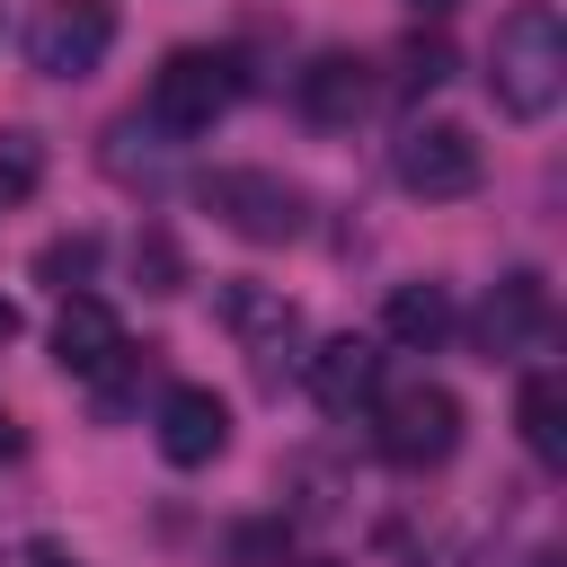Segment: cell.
I'll return each instance as SVG.
<instances>
[{
  "mask_svg": "<svg viewBox=\"0 0 567 567\" xmlns=\"http://www.w3.org/2000/svg\"><path fill=\"white\" fill-rule=\"evenodd\" d=\"M487 97H496V115H514V124H540V115L567 97V27H558L549 0H523V9L496 18Z\"/></svg>",
  "mask_w": 567,
  "mask_h": 567,
  "instance_id": "obj_1",
  "label": "cell"
},
{
  "mask_svg": "<svg viewBox=\"0 0 567 567\" xmlns=\"http://www.w3.org/2000/svg\"><path fill=\"white\" fill-rule=\"evenodd\" d=\"M239 89H248V71H239V53L230 44H177L159 71H151V97H142V133H159V142H195V133H213L230 106H239Z\"/></svg>",
  "mask_w": 567,
  "mask_h": 567,
  "instance_id": "obj_2",
  "label": "cell"
},
{
  "mask_svg": "<svg viewBox=\"0 0 567 567\" xmlns=\"http://www.w3.org/2000/svg\"><path fill=\"white\" fill-rule=\"evenodd\" d=\"M195 195H204L213 221H230V230L257 239V248H284V239L310 230V195H301L284 168H204Z\"/></svg>",
  "mask_w": 567,
  "mask_h": 567,
  "instance_id": "obj_3",
  "label": "cell"
},
{
  "mask_svg": "<svg viewBox=\"0 0 567 567\" xmlns=\"http://www.w3.org/2000/svg\"><path fill=\"white\" fill-rule=\"evenodd\" d=\"M372 443L390 470H443L461 452V399L443 381H408V390H381L372 408Z\"/></svg>",
  "mask_w": 567,
  "mask_h": 567,
  "instance_id": "obj_4",
  "label": "cell"
},
{
  "mask_svg": "<svg viewBox=\"0 0 567 567\" xmlns=\"http://www.w3.org/2000/svg\"><path fill=\"white\" fill-rule=\"evenodd\" d=\"M213 310H221V328L239 337V354H248V372H257L266 390L301 363V301H284V284L230 275V284L213 292Z\"/></svg>",
  "mask_w": 567,
  "mask_h": 567,
  "instance_id": "obj_5",
  "label": "cell"
},
{
  "mask_svg": "<svg viewBox=\"0 0 567 567\" xmlns=\"http://www.w3.org/2000/svg\"><path fill=\"white\" fill-rule=\"evenodd\" d=\"M390 177H399L408 195H425V204H452V195H478L487 151L470 142V124H452V115H416V124L390 142Z\"/></svg>",
  "mask_w": 567,
  "mask_h": 567,
  "instance_id": "obj_6",
  "label": "cell"
},
{
  "mask_svg": "<svg viewBox=\"0 0 567 567\" xmlns=\"http://www.w3.org/2000/svg\"><path fill=\"white\" fill-rule=\"evenodd\" d=\"M115 53V0H44L27 18V62L44 80H89Z\"/></svg>",
  "mask_w": 567,
  "mask_h": 567,
  "instance_id": "obj_7",
  "label": "cell"
},
{
  "mask_svg": "<svg viewBox=\"0 0 567 567\" xmlns=\"http://www.w3.org/2000/svg\"><path fill=\"white\" fill-rule=\"evenodd\" d=\"M372 62L363 53H346V44H328V53H310L301 71H292V106H301V124H319V133H346V124H363V106H372Z\"/></svg>",
  "mask_w": 567,
  "mask_h": 567,
  "instance_id": "obj_8",
  "label": "cell"
},
{
  "mask_svg": "<svg viewBox=\"0 0 567 567\" xmlns=\"http://www.w3.org/2000/svg\"><path fill=\"white\" fill-rule=\"evenodd\" d=\"M478 354L487 363H523L540 337H549V284L532 275V266H514V275H496V292L478 301Z\"/></svg>",
  "mask_w": 567,
  "mask_h": 567,
  "instance_id": "obj_9",
  "label": "cell"
},
{
  "mask_svg": "<svg viewBox=\"0 0 567 567\" xmlns=\"http://www.w3.org/2000/svg\"><path fill=\"white\" fill-rule=\"evenodd\" d=\"M159 461L168 470H204V461H221L230 452V408H221V390H204V381H177L168 399H159Z\"/></svg>",
  "mask_w": 567,
  "mask_h": 567,
  "instance_id": "obj_10",
  "label": "cell"
},
{
  "mask_svg": "<svg viewBox=\"0 0 567 567\" xmlns=\"http://www.w3.org/2000/svg\"><path fill=\"white\" fill-rule=\"evenodd\" d=\"M301 381L328 416H363L381 399V346L372 337H328L319 354H301Z\"/></svg>",
  "mask_w": 567,
  "mask_h": 567,
  "instance_id": "obj_11",
  "label": "cell"
},
{
  "mask_svg": "<svg viewBox=\"0 0 567 567\" xmlns=\"http://www.w3.org/2000/svg\"><path fill=\"white\" fill-rule=\"evenodd\" d=\"M115 354H124V319H115L97 292H62V319H53V363H62V372H80V381H97Z\"/></svg>",
  "mask_w": 567,
  "mask_h": 567,
  "instance_id": "obj_12",
  "label": "cell"
},
{
  "mask_svg": "<svg viewBox=\"0 0 567 567\" xmlns=\"http://www.w3.org/2000/svg\"><path fill=\"white\" fill-rule=\"evenodd\" d=\"M514 425H523V452H532L540 470H567V381H558V372H523Z\"/></svg>",
  "mask_w": 567,
  "mask_h": 567,
  "instance_id": "obj_13",
  "label": "cell"
},
{
  "mask_svg": "<svg viewBox=\"0 0 567 567\" xmlns=\"http://www.w3.org/2000/svg\"><path fill=\"white\" fill-rule=\"evenodd\" d=\"M381 328H390V346L434 354V346L452 337V301H443V284H399V292H390V310H381Z\"/></svg>",
  "mask_w": 567,
  "mask_h": 567,
  "instance_id": "obj_14",
  "label": "cell"
},
{
  "mask_svg": "<svg viewBox=\"0 0 567 567\" xmlns=\"http://www.w3.org/2000/svg\"><path fill=\"white\" fill-rule=\"evenodd\" d=\"M89 275H97V230H71V239H44V248H35V284L80 292Z\"/></svg>",
  "mask_w": 567,
  "mask_h": 567,
  "instance_id": "obj_15",
  "label": "cell"
},
{
  "mask_svg": "<svg viewBox=\"0 0 567 567\" xmlns=\"http://www.w3.org/2000/svg\"><path fill=\"white\" fill-rule=\"evenodd\" d=\"M35 186H44V142L35 133H0V213L27 204Z\"/></svg>",
  "mask_w": 567,
  "mask_h": 567,
  "instance_id": "obj_16",
  "label": "cell"
},
{
  "mask_svg": "<svg viewBox=\"0 0 567 567\" xmlns=\"http://www.w3.org/2000/svg\"><path fill=\"white\" fill-rule=\"evenodd\" d=\"M133 275H142V292H186L177 239H168V230H142V239H133Z\"/></svg>",
  "mask_w": 567,
  "mask_h": 567,
  "instance_id": "obj_17",
  "label": "cell"
},
{
  "mask_svg": "<svg viewBox=\"0 0 567 567\" xmlns=\"http://www.w3.org/2000/svg\"><path fill=\"white\" fill-rule=\"evenodd\" d=\"M452 80V44L443 35H408L399 44V89H443Z\"/></svg>",
  "mask_w": 567,
  "mask_h": 567,
  "instance_id": "obj_18",
  "label": "cell"
},
{
  "mask_svg": "<svg viewBox=\"0 0 567 567\" xmlns=\"http://www.w3.org/2000/svg\"><path fill=\"white\" fill-rule=\"evenodd\" d=\"M230 558L239 567H284V523H239L230 532Z\"/></svg>",
  "mask_w": 567,
  "mask_h": 567,
  "instance_id": "obj_19",
  "label": "cell"
},
{
  "mask_svg": "<svg viewBox=\"0 0 567 567\" xmlns=\"http://www.w3.org/2000/svg\"><path fill=\"white\" fill-rule=\"evenodd\" d=\"M9 461H18V425L0 416V470H9Z\"/></svg>",
  "mask_w": 567,
  "mask_h": 567,
  "instance_id": "obj_20",
  "label": "cell"
},
{
  "mask_svg": "<svg viewBox=\"0 0 567 567\" xmlns=\"http://www.w3.org/2000/svg\"><path fill=\"white\" fill-rule=\"evenodd\" d=\"M408 9H416V18H452L461 0H408Z\"/></svg>",
  "mask_w": 567,
  "mask_h": 567,
  "instance_id": "obj_21",
  "label": "cell"
},
{
  "mask_svg": "<svg viewBox=\"0 0 567 567\" xmlns=\"http://www.w3.org/2000/svg\"><path fill=\"white\" fill-rule=\"evenodd\" d=\"M9 337H18V301H0V346H9Z\"/></svg>",
  "mask_w": 567,
  "mask_h": 567,
  "instance_id": "obj_22",
  "label": "cell"
},
{
  "mask_svg": "<svg viewBox=\"0 0 567 567\" xmlns=\"http://www.w3.org/2000/svg\"><path fill=\"white\" fill-rule=\"evenodd\" d=\"M35 567H71V558H62V549H35Z\"/></svg>",
  "mask_w": 567,
  "mask_h": 567,
  "instance_id": "obj_23",
  "label": "cell"
},
{
  "mask_svg": "<svg viewBox=\"0 0 567 567\" xmlns=\"http://www.w3.org/2000/svg\"><path fill=\"white\" fill-rule=\"evenodd\" d=\"M523 567H558V558H549V549H532V558H523Z\"/></svg>",
  "mask_w": 567,
  "mask_h": 567,
  "instance_id": "obj_24",
  "label": "cell"
},
{
  "mask_svg": "<svg viewBox=\"0 0 567 567\" xmlns=\"http://www.w3.org/2000/svg\"><path fill=\"white\" fill-rule=\"evenodd\" d=\"M284 567H337V558H284Z\"/></svg>",
  "mask_w": 567,
  "mask_h": 567,
  "instance_id": "obj_25",
  "label": "cell"
}]
</instances>
